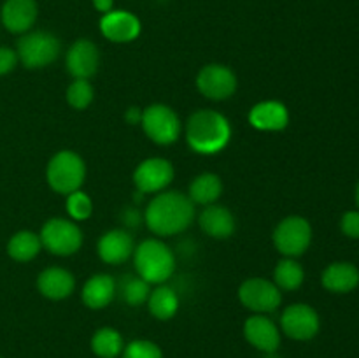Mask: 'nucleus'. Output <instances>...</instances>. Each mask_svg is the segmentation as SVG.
Wrapping results in <instances>:
<instances>
[{"label": "nucleus", "mask_w": 359, "mask_h": 358, "mask_svg": "<svg viewBox=\"0 0 359 358\" xmlns=\"http://www.w3.org/2000/svg\"><path fill=\"white\" fill-rule=\"evenodd\" d=\"M91 350L100 358H116L125 350L121 333L118 330L111 329V326H104V329L97 330L93 339H91Z\"/></svg>", "instance_id": "bb28decb"}, {"label": "nucleus", "mask_w": 359, "mask_h": 358, "mask_svg": "<svg viewBox=\"0 0 359 358\" xmlns=\"http://www.w3.org/2000/svg\"><path fill=\"white\" fill-rule=\"evenodd\" d=\"M123 358H163L161 350L151 340H132L123 350Z\"/></svg>", "instance_id": "7c9ffc66"}, {"label": "nucleus", "mask_w": 359, "mask_h": 358, "mask_svg": "<svg viewBox=\"0 0 359 358\" xmlns=\"http://www.w3.org/2000/svg\"><path fill=\"white\" fill-rule=\"evenodd\" d=\"M238 298L242 305L258 314L273 312L283 302V291L273 281L265 277H251L245 279L238 288Z\"/></svg>", "instance_id": "1a4fd4ad"}, {"label": "nucleus", "mask_w": 359, "mask_h": 358, "mask_svg": "<svg viewBox=\"0 0 359 358\" xmlns=\"http://www.w3.org/2000/svg\"><path fill=\"white\" fill-rule=\"evenodd\" d=\"M249 123L262 132H280L290 125V111L280 100H262L249 111Z\"/></svg>", "instance_id": "dca6fc26"}, {"label": "nucleus", "mask_w": 359, "mask_h": 358, "mask_svg": "<svg viewBox=\"0 0 359 358\" xmlns=\"http://www.w3.org/2000/svg\"><path fill=\"white\" fill-rule=\"evenodd\" d=\"M42 249V242L39 234L32 230H21L11 237L7 242V253L16 262H30Z\"/></svg>", "instance_id": "393cba45"}, {"label": "nucleus", "mask_w": 359, "mask_h": 358, "mask_svg": "<svg viewBox=\"0 0 359 358\" xmlns=\"http://www.w3.org/2000/svg\"><path fill=\"white\" fill-rule=\"evenodd\" d=\"M18 60L27 69H44L51 65L62 53V42L55 34L46 30L27 32L18 41Z\"/></svg>", "instance_id": "39448f33"}, {"label": "nucleus", "mask_w": 359, "mask_h": 358, "mask_svg": "<svg viewBox=\"0 0 359 358\" xmlns=\"http://www.w3.org/2000/svg\"><path fill=\"white\" fill-rule=\"evenodd\" d=\"M67 70L74 79H90L100 65V53L90 39H77L67 51Z\"/></svg>", "instance_id": "ddd939ff"}, {"label": "nucleus", "mask_w": 359, "mask_h": 358, "mask_svg": "<svg viewBox=\"0 0 359 358\" xmlns=\"http://www.w3.org/2000/svg\"><path fill=\"white\" fill-rule=\"evenodd\" d=\"M221 193H223V181L214 172H202V174L196 175L188 190V197L191 199V202L200 204V206L216 204Z\"/></svg>", "instance_id": "5701e85b"}, {"label": "nucleus", "mask_w": 359, "mask_h": 358, "mask_svg": "<svg viewBox=\"0 0 359 358\" xmlns=\"http://www.w3.org/2000/svg\"><path fill=\"white\" fill-rule=\"evenodd\" d=\"M97 251L102 262L109 263V265H119V263L126 262L130 256H133L135 241L128 230L112 228V230L104 232L102 237L98 239Z\"/></svg>", "instance_id": "2eb2a0df"}, {"label": "nucleus", "mask_w": 359, "mask_h": 358, "mask_svg": "<svg viewBox=\"0 0 359 358\" xmlns=\"http://www.w3.org/2000/svg\"><path fill=\"white\" fill-rule=\"evenodd\" d=\"M95 98V90L88 79H74L67 88V102L70 107L83 111L90 107Z\"/></svg>", "instance_id": "c85d7f7f"}, {"label": "nucleus", "mask_w": 359, "mask_h": 358, "mask_svg": "<svg viewBox=\"0 0 359 358\" xmlns=\"http://www.w3.org/2000/svg\"><path fill=\"white\" fill-rule=\"evenodd\" d=\"M319 314L309 304H291L280 314L284 333L294 340H309L319 332Z\"/></svg>", "instance_id": "f8f14e48"}, {"label": "nucleus", "mask_w": 359, "mask_h": 358, "mask_svg": "<svg viewBox=\"0 0 359 358\" xmlns=\"http://www.w3.org/2000/svg\"><path fill=\"white\" fill-rule=\"evenodd\" d=\"M67 213H69L70 220L84 221L93 213V202L86 193L77 190V192L67 195Z\"/></svg>", "instance_id": "c756f323"}, {"label": "nucleus", "mask_w": 359, "mask_h": 358, "mask_svg": "<svg viewBox=\"0 0 359 358\" xmlns=\"http://www.w3.org/2000/svg\"><path fill=\"white\" fill-rule=\"evenodd\" d=\"M18 62L20 60H18V53L14 49L0 48V76L11 72L16 67Z\"/></svg>", "instance_id": "473e14b6"}, {"label": "nucleus", "mask_w": 359, "mask_h": 358, "mask_svg": "<svg viewBox=\"0 0 359 358\" xmlns=\"http://www.w3.org/2000/svg\"><path fill=\"white\" fill-rule=\"evenodd\" d=\"M125 118L130 125H137L142 119V109L140 107H130L128 111L125 112Z\"/></svg>", "instance_id": "72a5a7b5"}, {"label": "nucleus", "mask_w": 359, "mask_h": 358, "mask_svg": "<svg viewBox=\"0 0 359 358\" xmlns=\"http://www.w3.org/2000/svg\"><path fill=\"white\" fill-rule=\"evenodd\" d=\"M244 336L258 350L272 353L279 347L280 333L276 323L265 314H255L244 323Z\"/></svg>", "instance_id": "6ab92c4d"}, {"label": "nucleus", "mask_w": 359, "mask_h": 358, "mask_svg": "<svg viewBox=\"0 0 359 358\" xmlns=\"http://www.w3.org/2000/svg\"><path fill=\"white\" fill-rule=\"evenodd\" d=\"M93 6H95V9L100 11L102 14H105V13H109V11H112L114 0H93Z\"/></svg>", "instance_id": "f704fd0d"}, {"label": "nucleus", "mask_w": 359, "mask_h": 358, "mask_svg": "<svg viewBox=\"0 0 359 358\" xmlns=\"http://www.w3.org/2000/svg\"><path fill=\"white\" fill-rule=\"evenodd\" d=\"M137 276L149 284L167 283L175 272V255L160 239H146L133 251Z\"/></svg>", "instance_id": "7ed1b4c3"}, {"label": "nucleus", "mask_w": 359, "mask_h": 358, "mask_svg": "<svg viewBox=\"0 0 359 358\" xmlns=\"http://www.w3.org/2000/svg\"><path fill=\"white\" fill-rule=\"evenodd\" d=\"M174 179V165L170 160L160 157L146 158L137 165L133 183L140 193H160Z\"/></svg>", "instance_id": "9b49d317"}, {"label": "nucleus", "mask_w": 359, "mask_h": 358, "mask_svg": "<svg viewBox=\"0 0 359 358\" xmlns=\"http://www.w3.org/2000/svg\"><path fill=\"white\" fill-rule=\"evenodd\" d=\"M340 228L351 239H359V211H347L340 221Z\"/></svg>", "instance_id": "2f4dec72"}, {"label": "nucleus", "mask_w": 359, "mask_h": 358, "mask_svg": "<svg viewBox=\"0 0 359 358\" xmlns=\"http://www.w3.org/2000/svg\"><path fill=\"white\" fill-rule=\"evenodd\" d=\"M140 20L130 11H109L100 20V32L111 42H132L140 35Z\"/></svg>", "instance_id": "4468645a"}, {"label": "nucleus", "mask_w": 359, "mask_h": 358, "mask_svg": "<svg viewBox=\"0 0 359 358\" xmlns=\"http://www.w3.org/2000/svg\"><path fill=\"white\" fill-rule=\"evenodd\" d=\"M231 125L228 118L212 109L195 111L186 121L188 146L198 154H216L228 146Z\"/></svg>", "instance_id": "f03ea898"}, {"label": "nucleus", "mask_w": 359, "mask_h": 358, "mask_svg": "<svg viewBox=\"0 0 359 358\" xmlns=\"http://www.w3.org/2000/svg\"><path fill=\"white\" fill-rule=\"evenodd\" d=\"M273 246L286 258L304 255L312 242V227L304 216H287L273 230Z\"/></svg>", "instance_id": "6e6552de"}, {"label": "nucleus", "mask_w": 359, "mask_h": 358, "mask_svg": "<svg viewBox=\"0 0 359 358\" xmlns=\"http://www.w3.org/2000/svg\"><path fill=\"white\" fill-rule=\"evenodd\" d=\"M198 225L203 234L212 239H228L233 235L237 228L233 213L228 207L219 206V204H210L203 207L198 216Z\"/></svg>", "instance_id": "a211bd4d"}, {"label": "nucleus", "mask_w": 359, "mask_h": 358, "mask_svg": "<svg viewBox=\"0 0 359 358\" xmlns=\"http://www.w3.org/2000/svg\"><path fill=\"white\" fill-rule=\"evenodd\" d=\"M237 76L223 63H209L196 76V88L209 100H226L237 91Z\"/></svg>", "instance_id": "9d476101"}, {"label": "nucleus", "mask_w": 359, "mask_h": 358, "mask_svg": "<svg viewBox=\"0 0 359 358\" xmlns=\"http://www.w3.org/2000/svg\"><path fill=\"white\" fill-rule=\"evenodd\" d=\"M116 291H118V284H116L114 277L100 272L88 277V281L83 286V291H81V298H83L86 307L104 309L114 300Z\"/></svg>", "instance_id": "412c9836"}, {"label": "nucleus", "mask_w": 359, "mask_h": 358, "mask_svg": "<svg viewBox=\"0 0 359 358\" xmlns=\"http://www.w3.org/2000/svg\"><path fill=\"white\" fill-rule=\"evenodd\" d=\"M151 293V284L140 276H126L121 283V297L128 305H140L147 302Z\"/></svg>", "instance_id": "cd10ccee"}, {"label": "nucleus", "mask_w": 359, "mask_h": 358, "mask_svg": "<svg viewBox=\"0 0 359 358\" xmlns=\"http://www.w3.org/2000/svg\"><path fill=\"white\" fill-rule=\"evenodd\" d=\"M354 195H356V204H358V207H359V183H358V186H356V193H354Z\"/></svg>", "instance_id": "c9c22d12"}, {"label": "nucleus", "mask_w": 359, "mask_h": 358, "mask_svg": "<svg viewBox=\"0 0 359 358\" xmlns=\"http://www.w3.org/2000/svg\"><path fill=\"white\" fill-rule=\"evenodd\" d=\"M321 281L332 293H349L359 284V270L349 262H333L323 270Z\"/></svg>", "instance_id": "4be33fe9"}, {"label": "nucleus", "mask_w": 359, "mask_h": 358, "mask_svg": "<svg viewBox=\"0 0 359 358\" xmlns=\"http://www.w3.org/2000/svg\"><path fill=\"white\" fill-rule=\"evenodd\" d=\"M39 237L42 248L56 256H70L79 251L83 246V230L76 221L67 218H51L46 221Z\"/></svg>", "instance_id": "423d86ee"}, {"label": "nucleus", "mask_w": 359, "mask_h": 358, "mask_svg": "<svg viewBox=\"0 0 359 358\" xmlns=\"http://www.w3.org/2000/svg\"><path fill=\"white\" fill-rule=\"evenodd\" d=\"M140 125H142L144 133L160 146L175 142L182 130L177 112L167 104H151L142 109Z\"/></svg>", "instance_id": "0eeeda50"}, {"label": "nucleus", "mask_w": 359, "mask_h": 358, "mask_svg": "<svg viewBox=\"0 0 359 358\" xmlns=\"http://www.w3.org/2000/svg\"><path fill=\"white\" fill-rule=\"evenodd\" d=\"M35 0H6L2 6V23L13 34H27L37 20Z\"/></svg>", "instance_id": "aec40b11"}, {"label": "nucleus", "mask_w": 359, "mask_h": 358, "mask_svg": "<svg viewBox=\"0 0 359 358\" xmlns=\"http://www.w3.org/2000/svg\"><path fill=\"white\" fill-rule=\"evenodd\" d=\"M304 281L305 270L300 262H297L294 258H283L280 262H277L276 269H273V283L280 291L298 290Z\"/></svg>", "instance_id": "a878e982"}, {"label": "nucleus", "mask_w": 359, "mask_h": 358, "mask_svg": "<svg viewBox=\"0 0 359 358\" xmlns=\"http://www.w3.org/2000/svg\"><path fill=\"white\" fill-rule=\"evenodd\" d=\"M37 288L49 300H63L76 290V277L63 267H48L39 274Z\"/></svg>", "instance_id": "f3484780"}, {"label": "nucleus", "mask_w": 359, "mask_h": 358, "mask_svg": "<svg viewBox=\"0 0 359 358\" xmlns=\"http://www.w3.org/2000/svg\"><path fill=\"white\" fill-rule=\"evenodd\" d=\"M195 218V204L186 193L160 192L147 204L144 221L158 237H170L184 232Z\"/></svg>", "instance_id": "f257e3e1"}, {"label": "nucleus", "mask_w": 359, "mask_h": 358, "mask_svg": "<svg viewBox=\"0 0 359 358\" xmlns=\"http://www.w3.org/2000/svg\"><path fill=\"white\" fill-rule=\"evenodd\" d=\"M149 312L158 319H170L174 318L179 309V295L177 291L167 284H158L154 290H151L149 298H147Z\"/></svg>", "instance_id": "b1692460"}, {"label": "nucleus", "mask_w": 359, "mask_h": 358, "mask_svg": "<svg viewBox=\"0 0 359 358\" xmlns=\"http://www.w3.org/2000/svg\"><path fill=\"white\" fill-rule=\"evenodd\" d=\"M46 179L51 190L62 195L77 192L86 179V164L72 150H62L49 160Z\"/></svg>", "instance_id": "20e7f679"}]
</instances>
